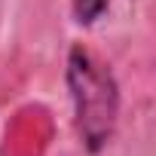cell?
I'll return each mask as SVG.
<instances>
[{
    "label": "cell",
    "mask_w": 156,
    "mask_h": 156,
    "mask_svg": "<svg viewBox=\"0 0 156 156\" xmlns=\"http://www.w3.org/2000/svg\"><path fill=\"white\" fill-rule=\"evenodd\" d=\"M67 83H70V95H73V107H76L80 138L89 153H98L113 135L116 104H119L116 83H113L110 70L80 46L70 49Z\"/></svg>",
    "instance_id": "1"
},
{
    "label": "cell",
    "mask_w": 156,
    "mask_h": 156,
    "mask_svg": "<svg viewBox=\"0 0 156 156\" xmlns=\"http://www.w3.org/2000/svg\"><path fill=\"white\" fill-rule=\"evenodd\" d=\"M107 9V0H73V16L80 25H92Z\"/></svg>",
    "instance_id": "2"
}]
</instances>
